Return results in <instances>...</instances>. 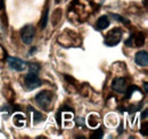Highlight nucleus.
<instances>
[{
	"mask_svg": "<svg viewBox=\"0 0 148 139\" xmlns=\"http://www.w3.org/2000/svg\"><path fill=\"white\" fill-rule=\"evenodd\" d=\"M110 24H111V22H110L108 16L104 15V16H100V17L98 18V21H97V23H96V29L99 30V31H103V30H105L106 28H108Z\"/></svg>",
	"mask_w": 148,
	"mask_h": 139,
	"instance_id": "obj_9",
	"label": "nucleus"
},
{
	"mask_svg": "<svg viewBox=\"0 0 148 139\" xmlns=\"http://www.w3.org/2000/svg\"><path fill=\"white\" fill-rule=\"evenodd\" d=\"M41 85H42V81L38 78V74L36 73L29 72L24 76V86L26 88V90H33L36 88L40 87Z\"/></svg>",
	"mask_w": 148,
	"mask_h": 139,
	"instance_id": "obj_4",
	"label": "nucleus"
},
{
	"mask_svg": "<svg viewBox=\"0 0 148 139\" xmlns=\"http://www.w3.org/2000/svg\"><path fill=\"white\" fill-rule=\"evenodd\" d=\"M112 16H113V18H114V19H116V21H119V22L127 23V24H129V23H130L127 18L122 17V16H120V15H117V14H112Z\"/></svg>",
	"mask_w": 148,
	"mask_h": 139,
	"instance_id": "obj_16",
	"label": "nucleus"
},
{
	"mask_svg": "<svg viewBox=\"0 0 148 139\" xmlns=\"http://www.w3.org/2000/svg\"><path fill=\"white\" fill-rule=\"evenodd\" d=\"M140 132H141V135H144V136H148V123H145V124L143 125V128L140 129Z\"/></svg>",
	"mask_w": 148,
	"mask_h": 139,
	"instance_id": "obj_17",
	"label": "nucleus"
},
{
	"mask_svg": "<svg viewBox=\"0 0 148 139\" xmlns=\"http://www.w3.org/2000/svg\"><path fill=\"white\" fill-rule=\"evenodd\" d=\"M37 50V48H32L31 50H30V55H32V54H34V52Z\"/></svg>",
	"mask_w": 148,
	"mask_h": 139,
	"instance_id": "obj_22",
	"label": "nucleus"
},
{
	"mask_svg": "<svg viewBox=\"0 0 148 139\" xmlns=\"http://www.w3.org/2000/svg\"><path fill=\"white\" fill-rule=\"evenodd\" d=\"M14 123L17 125V127H23L25 124V118L21 114H16L14 116Z\"/></svg>",
	"mask_w": 148,
	"mask_h": 139,
	"instance_id": "obj_13",
	"label": "nucleus"
},
{
	"mask_svg": "<svg viewBox=\"0 0 148 139\" xmlns=\"http://www.w3.org/2000/svg\"><path fill=\"white\" fill-rule=\"evenodd\" d=\"M36 102L37 104L45 108V109H49L50 105L53 103V92L49 90H42L36 96Z\"/></svg>",
	"mask_w": 148,
	"mask_h": 139,
	"instance_id": "obj_1",
	"label": "nucleus"
},
{
	"mask_svg": "<svg viewBox=\"0 0 148 139\" xmlns=\"http://www.w3.org/2000/svg\"><path fill=\"white\" fill-rule=\"evenodd\" d=\"M147 113H148V109L147 108H145L144 112L141 113V119H147Z\"/></svg>",
	"mask_w": 148,
	"mask_h": 139,
	"instance_id": "obj_18",
	"label": "nucleus"
},
{
	"mask_svg": "<svg viewBox=\"0 0 148 139\" xmlns=\"http://www.w3.org/2000/svg\"><path fill=\"white\" fill-rule=\"evenodd\" d=\"M76 123L80 124V127H83V125H84V119H77V120H76Z\"/></svg>",
	"mask_w": 148,
	"mask_h": 139,
	"instance_id": "obj_19",
	"label": "nucleus"
},
{
	"mask_svg": "<svg viewBox=\"0 0 148 139\" xmlns=\"http://www.w3.org/2000/svg\"><path fill=\"white\" fill-rule=\"evenodd\" d=\"M145 41V35L144 33H137V34H131L130 38L125 41V46L128 47H141Z\"/></svg>",
	"mask_w": 148,
	"mask_h": 139,
	"instance_id": "obj_6",
	"label": "nucleus"
},
{
	"mask_svg": "<svg viewBox=\"0 0 148 139\" xmlns=\"http://www.w3.org/2000/svg\"><path fill=\"white\" fill-rule=\"evenodd\" d=\"M134 62L138 66H141V67H146L148 65V54L146 50H141V52H138L134 56Z\"/></svg>",
	"mask_w": 148,
	"mask_h": 139,
	"instance_id": "obj_7",
	"label": "nucleus"
},
{
	"mask_svg": "<svg viewBox=\"0 0 148 139\" xmlns=\"http://www.w3.org/2000/svg\"><path fill=\"white\" fill-rule=\"evenodd\" d=\"M19 34H21V39L22 41L25 43V45H31L33 39H34V35H36V29L33 25L31 24H27L25 26H23L19 31Z\"/></svg>",
	"mask_w": 148,
	"mask_h": 139,
	"instance_id": "obj_3",
	"label": "nucleus"
},
{
	"mask_svg": "<svg viewBox=\"0 0 148 139\" xmlns=\"http://www.w3.org/2000/svg\"><path fill=\"white\" fill-rule=\"evenodd\" d=\"M7 64L10 69L17 71V72H22V71H25L27 69V63L25 61L17 58V57H13V56H9L7 58Z\"/></svg>",
	"mask_w": 148,
	"mask_h": 139,
	"instance_id": "obj_5",
	"label": "nucleus"
},
{
	"mask_svg": "<svg viewBox=\"0 0 148 139\" xmlns=\"http://www.w3.org/2000/svg\"><path fill=\"white\" fill-rule=\"evenodd\" d=\"M121 39H122V30L120 28H114L106 35L105 45L108 47H114L121 41Z\"/></svg>",
	"mask_w": 148,
	"mask_h": 139,
	"instance_id": "obj_2",
	"label": "nucleus"
},
{
	"mask_svg": "<svg viewBox=\"0 0 148 139\" xmlns=\"http://www.w3.org/2000/svg\"><path fill=\"white\" fill-rule=\"evenodd\" d=\"M29 109L32 112V114H33V123H39V122L43 121L45 120V118H43V115H42V113H40V112H38L37 109H34V108H32L31 106H29Z\"/></svg>",
	"mask_w": 148,
	"mask_h": 139,
	"instance_id": "obj_10",
	"label": "nucleus"
},
{
	"mask_svg": "<svg viewBox=\"0 0 148 139\" xmlns=\"http://www.w3.org/2000/svg\"><path fill=\"white\" fill-rule=\"evenodd\" d=\"M103 135H104L103 130H101V129H97L96 131H93L92 133H91L90 138L91 139H100V138H103Z\"/></svg>",
	"mask_w": 148,
	"mask_h": 139,
	"instance_id": "obj_15",
	"label": "nucleus"
},
{
	"mask_svg": "<svg viewBox=\"0 0 148 139\" xmlns=\"http://www.w3.org/2000/svg\"><path fill=\"white\" fill-rule=\"evenodd\" d=\"M48 17H49V8H46V10H45V13H43V15L41 16V21H40V23H39V25H40V29H46V26H47V23H48Z\"/></svg>",
	"mask_w": 148,
	"mask_h": 139,
	"instance_id": "obj_11",
	"label": "nucleus"
},
{
	"mask_svg": "<svg viewBox=\"0 0 148 139\" xmlns=\"http://www.w3.org/2000/svg\"><path fill=\"white\" fill-rule=\"evenodd\" d=\"M144 89H145V92H148V86H147V82H146V81L144 82Z\"/></svg>",
	"mask_w": 148,
	"mask_h": 139,
	"instance_id": "obj_20",
	"label": "nucleus"
},
{
	"mask_svg": "<svg viewBox=\"0 0 148 139\" xmlns=\"http://www.w3.org/2000/svg\"><path fill=\"white\" fill-rule=\"evenodd\" d=\"M3 8V0H0V10Z\"/></svg>",
	"mask_w": 148,
	"mask_h": 139,
	"instance_id": "obj_21",
	"label": "nucleus"
},
{
	"mask_svg": "<svg viewBox=\"0 0 148 139\" xmlns=\"http://www.w3.org/2000/svg\"><path fill=\"white\" fill-rule=\"evenodd\" d=\"M134 91H140V89L137 87V86H130L129 88H125V90H124V92H125V98L129 99L130 97H131V95H132Z\"/></svg>",
	"mask_w": 148,
	"mask_h": 139,
	"instance_id": "obj_12",
	"label": "nucleus"
},
{
	"mask_svg": "<svg viewBox=\"0 0 148 139\" xmlns=\"http://www.w3.org/2000/svg\"><path fill=\"white\" fill-rule=\"evenodd\" d=\"M127 81H125V79H123V78H119V79H115V80H113V82H112V89L113 90H115L116 92H119V94H122V92H124V90H125V88H127Z\"/></svg>",
	"mask_w": 148,
	"mask_h": 139,
	"instance_id": "obj_8",
	"label": "nucleus"
},
{
	"mask_svg": "<svg viewBox=\"0 0 148 139\" xmlns=\"http://www.w3.org/2000/svg\"><path fill=\"white\" fill-rule=\"evenodd\" d=\"M60 1H62V0H55V2H56V3H59Z\"/></svg>",
	"mask_w": 148,
	"mask_h": 139,
	"instance_id": "obj_23",
	"label": "nucleus"
},
{
	"mask_svg": "<svg viewBox=\"0 0 148 139\" xmlns=\"http://www.w3.org/2000/svg\"><path fill=\"white\" fill-rule=\"evenodd\" d=\"M27 67H29V71H30L31 73H36V74H38V73H39V71L41 70L40 64H38V63H31V64H27Z\"/></svg>",
	"mask_w": 148,
	"mask_h": 139,
	"instance_id": "obj_14",
	"label": "nucleus"
}]
</instances>
